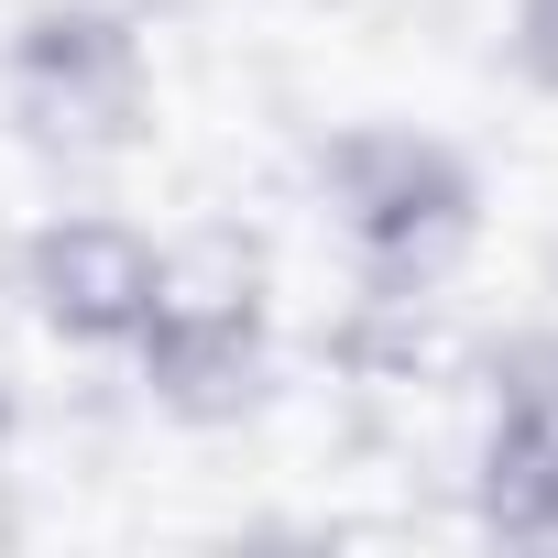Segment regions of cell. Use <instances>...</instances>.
Returning a JSON list of instances; mask_svg holds the SVG:
<instances>
[{
	"instance_id": "5b68a950",
	"label": "cell",
	"mask_w": 558,
	"mask_h": 558,
	"mask_svg": "<svg viewBox=\"0 0 558 558\" xmlns=\"http://www.w3.org/2000/svg\"><path fill=\"white\" fill-rule=\"evenodd\" d=\"M154 252L165 241H143L132 219H99V208L45 219L23 241V296L66 351H132V329L154 307Z\"/></svg>"
},
{
	"instance_id": "8992f818",
	"label": "cell",
	"mask_w": 558,
	"mask_h": 558,
	"mask_svg": "<svg viewBox=\"0 0 558 558\" xmlns=\"http://www.w3.org/2000/svg\"><path fill=\"white\" fill-rule=\"evenodd\" d=\"M514 66L536 88H558V0H514Z\"/></svg>"
},
{
	"instance_id": "3957f363",
	"label": "cell",
	"mask_w": 558,
	"mask_h": 558,
	"mask_svg": "<svg viewBox=\"0 0 558 558\" xmlns=\"http://www.w3.org/2000/svg\"><path fill=\"white\" fill-rule=\"evenodd\" d=\"M0 88H12V121L45 154H132L154 132V66H143L132 12H110V0L23 12L12 56H0Z\"/></svg>"
},
{
	"instance_id": "7a4b0ae2",
	"label": "cell",
	"mask_w": 558,
	"mask_h": 558,
	"mask_svg": "<svg viewBox=\"0 0 558 558\" xmlns=\"http://www.w3.org/2000/svg\"><path fill=\"white\" fill-rule=\"evenodd\" d=\"M318 197L351 241V263L373 274V296H416L471 252L482 230V175L471 154H449L438 132L405 121H351L318 143Z\"/></svg>"
},
{
	"instance_id": "6da1fadb",
	"label": "cell",
	"mask_w": 558,
	"mask_h": 558,
	"mask_svg": "<svg viewBox=\"0 0 558 558\" xmlns=\"http://www.w3.org/2000/svg\"><path fill=\"white\" fill-rule=\"evenodd\" d=\"M143 395L186 427H219L263 395L274 362V296H263V252L241 230H186L154 252V307L132 329Z\"/></svg>"
},
{
	"instance_id": "277c9868",
	"label": "cell",
	"mask_w": 558,
	"mask_h": 558,
	"mask_svg": "<svg viewBox=\"0 0 558 558\" xmlns=\"http://www.w3.org/2000/svg\"><path fill=\"white\" fill-rule=\"evenodd\" d=\"M493 416H482V471H471V514L504 547H558V329H514L482 373Z\"/></svg>"
}]
</instances>
